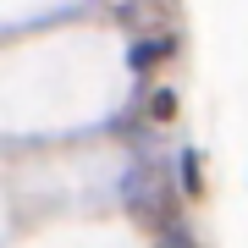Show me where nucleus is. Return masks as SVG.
Masks as SVG:
<instances>
[{"label":"nucleus","mask_w":248,"mask_h":248,"mask_svg":"<svg viewBox=\"0 0 248 248\" xmlns=\"http://www.w3.org/2000/svg\"><path fill=\"white\" fill-rule=\"evenodd\" d=\"M171 55V39H138L133 50H127V61H133V72H149L155 61H166Z\"/></svg>","instance_id":"f257e3e1"},{"label":"nucleus","mask_w":248,"mask_h":248,"mask_svg":"<svg viewBox=\"0 0 248 248\" xmlns=\"http://www.w3.org/2000/svg\"><path fill=\"white\" fill-rule=\"evenodd\" d=\"M182 182H187V193H199V160L193 155H182Z\"/></svg>","instance_id":"f03ea898"},{"label":"nucleus","mask_w":248,"mask_h":248,"mask_svg":"<svg viewBox=\"0 0 248 248\" xmlns=\"http://www.w3.org/2000/svg\"><path fill=\"white\" fill-rule=\"evenodd\" d=\"M160 248H193V243H187V232H171V237L160 243Z\"/></svg>","instance_id":"7ed1b4c3"}]
</instances>
